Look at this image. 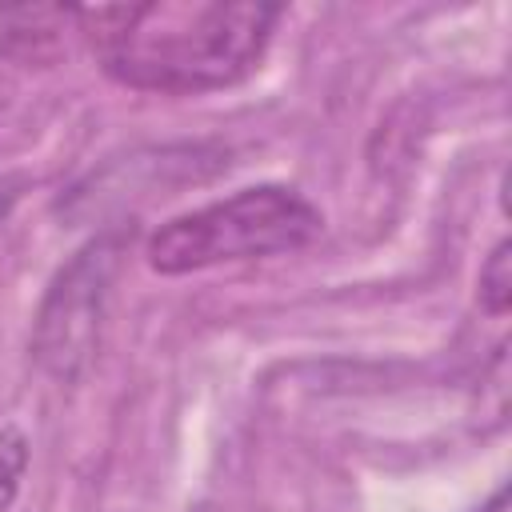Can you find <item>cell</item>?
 <instances>
[{
	"label": "cell",
	"instance_id": "277c9868",
	"mask_svg": "<svg viewBox=\"0 0 512 512\" xmlns=\"http://www.w3.org/2000/svg\"><path fill=\"white\" fill-rule=\"evenodd\" d=\"M76 20V8L60 4H16L0 8V56L12 60H48L60 52L64 24Z\"/></svg>",
	"mask_w": 512,
	"mask_h": 512
},
{
	"label": "cell",
	"instance_id": "8992f818",
	"mask_svg": "<svg viewBox=\"0 0 512 512\" xmlns=\"http://www.w3.org/2000/svg\"><path fill=\"white\" fill-rule=\"evenodd\" d=\"M24 472H28V440L20 428L4 424L0 428V512H8L16 504Z\"/></svg>",
	"mask_w": 512,
	"mask_h": 512
},
{
	"label": "cell",
	"instance_id": "7a4b0ae2",
	"mask_svg": "<svg viewBox=\"0 0 512 512\" xmlns=\"http://www.w3.org/2000/svg\"><path fill=\"white\" fill-rule=\"evenodd\" d=\"M320 228V212L300 192L260 184L160 224L148 240V268L160 276H188L216 264L264 260L312 244Z\"/></svg>",
	"mask_w": 512,
	"mask_h": 512
},
{
	"label": "cell",
	"instance_id": "5b68a950",
	"mask_svg": "<svg viewBox=\"0 0 512 512\" xmlns=\"http://www.w3.org/2000/svg\"><path fill=\"white\" fill-rule=\"evenodd\" d=\"M480 308L488 316H504L512 308V244L500 240L480 264Z\"/></svg>",
	"mask_w": 512,
	"mask_h": 512
},
{
	"label": "cell",
	"instance_id": "6da1fadb",
	"mask_svg": "<svg viewBox=\"0 0 512 512\" xmlns=\"http://www.w3.org/2000/svg\"><path fill=\"white\" fill-rule=\"evenodd\" d=\"M280 20L260 0H152L76 8L100 68L144 92H212L244 80Z\"/></svg>",
	"mask_w": 512,
	"mask_h": 512
},
{
	"label": "cell",
	"instance_id": "3957f363",
	"mask_svg": "<svg viewBox=\"0 0 512 512\" xmlns=\"http://www.w3.org/2000/svg\"><path fill=\"white\" fill-rule=\"evenodd\" d=\"M120 256L124 236L104 232L56 272L32 328V356L52 380L72 384L92 364Z\"/></svg>",
	"mask_w": 512,
	"mask_h": 512
}]
</instances>
